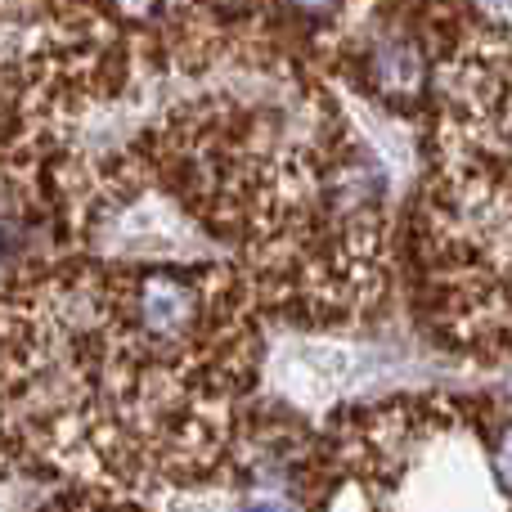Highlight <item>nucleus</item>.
I'll return each instance as SVG.
<instances>
[{
	"label": "nucleus",
	"instance_id": "3",
	"mask_svg": "<svg viewBox=\"0 0 512 512\" xmlns=\"http://www.w3.org/2000/svg\"><path fill=\"white\" fill-rule=\"evenodd\" d=\"M436 135L409 216L418 324L459 355H512V41L459 36L436 63Z\"/></svg>",
	"mask_w": 512,
	"mask_h": 512
},
{
	"label": "nucleus",
	"instance_id": "1",
	"mask_svg": "<svg viewBox=\"0 0 512 512\" xmlns=\"http://www.w3.org/2000/svg\"><path fill=\"white\" fill-rule=\"evenodd\" d=\"M256 297L239 265L59 261L0 297V382L27 463L162 495L248 459Z\"/></svg>",
	"mask_w": 512,
	"mask_h": 512
},
{
	"label": "nucleus",
	"instance_id": "2",
	"mask_svg": "<svg viewBox=\"0 0 512 512\" xmlns=\"http://www.w3.org/2000/svg\"><path fill=\"white\" fill-rule=\"evenodd\" d=\"M131 171L234 252L270 315L328 328L382 301L387 180L319 90L288 104H243L239 90L180 104L131 144Z\"/></svg>",
	"mask_w": 512,
	"mask_h": 512
},
{
	"label": "nucleus",
	"instance_id": "5",
	"mask_svg": "<svg viewBox=\"0 0 512 512\" xmlns=\"http://www.w3.org/2000/svg\"><path fill=\"white\" fill-rule=\"evenodd\" d=\"M283 9H288L292 18H301V23H342V14L351 9V0H279Z\"/></svg>",
	"mask_w": 512,
	"mask_h": 512
},
{
	"label": "nucleus",
	"instance_id": "4",
	"mask_svg": "<svg viewBox=\"0 0 512 512\" xmlns=\"http://www.w3.org/2000/svg\"><path fill=\"white\" fill-rule=\"evenodd\" d=\"M490 459H495L499 486L512 495V405L490 409Z\"/></svg>",
	"mask_w": 512,
	"mask_h": 512
}]
</instances>
